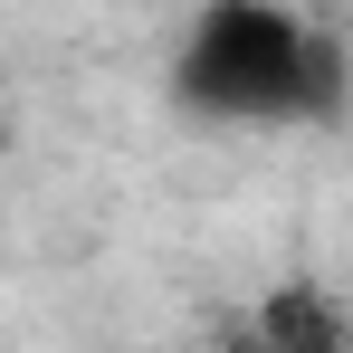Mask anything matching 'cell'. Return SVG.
<instances>
[{"label": "cell", "mask_w": 353, "mask_h": 353, "mask_svg": "<svg viewBox=\"0 0 353 353\" xmlns=\"http://www.w3.org/2000/svg\"><path fill=\"white\" fill-rule=\"evenodd\" d=\"M258 334H268V353H344V325L315 287H277L258 305Z\"/></svg>", "instance_id": "cell-2"}, {"label": "cell", "mask_w": 353, "mask_h": 353, "mask_svg": "<svg viewBox=\"0 0 353 353\" xmlns=\"http://www.w3.org/2000/svg\"><path fill=\"white\" fill-rule=\"evenodd\" d=\"M172 96L220 124H287V115L325 124L344 105V48L287 19L277 0H210L172 58Z\"/></svg>", "instance_id": "cell-1"}]
</instances>
